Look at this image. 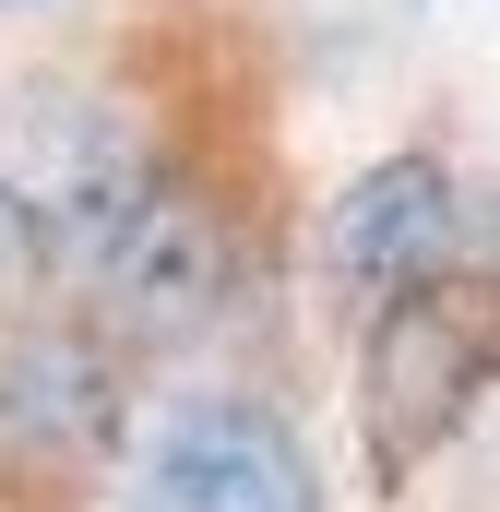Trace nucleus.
<instances>
[{
	"mask_svg": "<svg viewBox=\"0 0 500 512\" xmlns=\"http://www.w3.org/2000/svg\"><path fill=\"white\" fill-rule=\"evenodd\" d=\"M108 417H120V393H108V370L84 346H24L12 382H0V429L24 453H96Z\"/></svg>",
	"mask_w": 500,
	"mask_h": 512,
	"instance_id": "39448f33",
	"label": "nucleus"
},
{
	"mask_svg": "<svg viewBox=\"0 0 500 512\" xmlns=\"http://www.w3.org/2000/svg\"><path fill=\"white\" fill-rule=\"evenodd\" d=\"M120 512H322V477L274 405H179Z\"/></svg>",
	"mask_w": 500,
	"mask_h": 512,
	"instance_id": "7ed1b4c3",
	"label": "nucleus"
},
{
	"mask_svg": "<svg viewBox=\"0 0 500 512\" xmlns=\"http://www.w3.org/2000/svg\"><path fill=\"white\" fill-rule=\"evenodd\" d=\"M84 262H96V298H108V322L131 346H191V334H215L239 310V227H227V203L167 179V167L120 203V227Z\"/></svg>",
	"mask_w": 500,
	"mask_h": 512,
	"instance_id": "f03ea898",
	"label": "nucleus"
},
{
	"mask_svg": "<svg viewBox=\"0 0 500 512\" xmlns=\"http://www.w3.org/2000/svg\"><path fill=\"white\" fill-rule=\"evenodd\" d=\"M500 382V286L477 274H417V286H393L370 322V358H358V405H370V477L381 489H405L465 417H477V393Z\"/></svg>",
	"mask_w": 500,
	"mask_h": 512,
	"instance_id": "f257e3e1",
	"label": "nucleus"
},
{
	"mask_svg": "<svg viewBox=\"0 0 500 512\" xmlns=\"http://www.w3.org/2000/svg\"><path fill=\"white\" fill-rule=\"evenodd\" d=\"M453 227H465L453 167H441V155H381V167H358V179L334 191V215H322V262H334V286L393 298V286H417V274L453 262Z\"/></svg>",
	"mask_w": 500,
	"mask_h": 512,
	"instance_id": "20e7f679",
	"label": "nucleus"
},
{
	"mask_svg": "<svg viewBox=\"0 0 500 512\" xmlns=\"http://www.w3.org/2000/svg\"><path fill=\"white\" fill-rule=\"evenodd\" d=\"M36 262H48V239H36V215L12 203V179H0V286H24Z\"/></svg>",
	"mask_w": 500,
	"mask_h": 512,
	"instance_id": "423d86ee",
	"label": "nucleus"
}]
</instances>
